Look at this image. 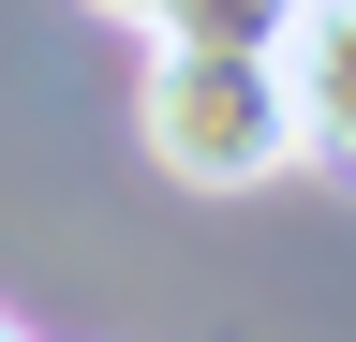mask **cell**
<instances>
[{
    "mask_svg": "<svg viewBox=\"0 0 356 342\" xmlns=\"http://www.w3.org/2000/svg\"><path fill=\"white\" fill-rule=\"evenodd\" d=\"M134 134H149V164H163V179H193V194H252V179H282V164H297L282 60L149 30V90H134Z\"/></svg>",
    "mask_w": 356,
    "mask_h": 342,
    "instance_id": "obj_1",
    "label": "cell"
},
{
    "mask_svg": "<svg viewBox=\"0 0 356 342\" xmlns=\"http://www.w3.org/2000/svg\"><path fill=\"white\" fill-rule=\"evenodd\" d=\"M282 119H297V164L356 179V0H297V30H282Z\"/></svg>",
    "mask_w": 356,
    "mask_h": 342,
    "instance_id": "obj_2",
    "label": "cell"
},
{
    "mask_svg": "<svg viewBox=\"0 0 356 342\" xmlns=\"http://www.w3.org/2000/svg\"><path fill=\"white\" fill-rule=\"evenodd\" d=\"M178 45H252V60H282V30H297V0H178Z\"/></svg>",
    "mask_w": 356,
    "mask_h": 342,
    "instance_id": "obj_3",
    "label": "cell"
},
{
    "mask_svg": "<svg viewBox=\"0 0 356 342\" xmlns=\"http://www.w3.org/2000/svg\"><path fill=\"white\" fill-rule=\"evenodd\" d=\"M89 15H119V30H163V15H178V0H89Z\"/></svg>",
    "mask_w": 356,
    "mask_h": 342,
    "instance_id": "obj_4",
    "label": "cell"
},
{
    "mask_svg": "<svg viewBox=\"0 0 356 342\" xmlns=\"http://www.w3.org/2000/svg\"><path fill=\"white\" fill-rule=\"evenodd\" d=\"M0 342H15V327H0Z\"/></svg>",
    "mask_w": 356,
    "mask_h": 342,
    "instance_id": "obj_5",
    "label": "cell"
}]
</instances>
